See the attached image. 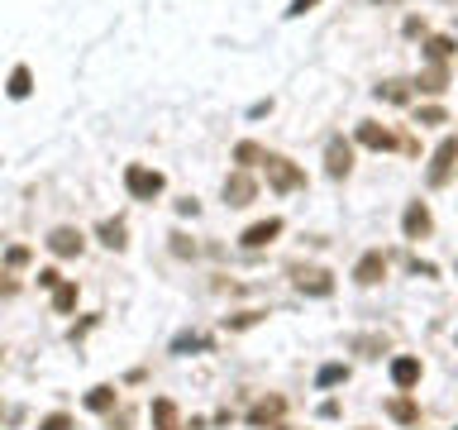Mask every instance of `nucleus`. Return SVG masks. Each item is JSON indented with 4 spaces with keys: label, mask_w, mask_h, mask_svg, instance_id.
Wrapping results in <instances>:
<instances>
[{
    "label": "nucleus",
    "mask_w": 458,
    "mask_h": 430,
    "mask_svg": "<svg viewBox=\"0 0 458 430\" xmlns=\"http://www.w3.org/2000/svg\"><path fill=\"white\" fill-rule=\"evenodd\" d=\"M86 406H91V411H110V406H115V387H96V392L86 397Z\"/></svg>",
    "instance_id": "14"
},
{
    "label": "nucleus",
    "mask_w": 458,
    "mask_h": 430,
    "mask_svg": "<svg viewBox=\"0 0 458 430\" xmlns=\"http://www.w3.org/2000/svg\"><path fill=\"white\" fill-rule=\"evenodd\" d=\"M268 187H277V191H296V187H306V172H301L292 158H277V153H268Z\"/></svg>",
    "instance_id": "1"
},
{
    "label": "nucleus",
    "mask_w": 458,
    "mask_h": 430,
    "mask_svg": "<svg viewBox=\"0 0 458 430\" xmlns=\"http://www.w3.org/2000/svg\"><path fill=\"white\" fill-rule=\"evenodd\" d=\"M392 416H396V421H415V406L410 402H392Z\"/></svg>",
    "instance_id": "20"
},
{
    "label": "nucleus",
    "mask_w": 458,
    "mask_h": 430,
    "mask_svg": "<svg viewBox=\"0 0 458 430\" xmlns=\"http://www.w3.org/2000/svg\"><path fill=\"white\" fill-rule=\"evenodd\" d=\"M124 187H129V196H138V201H153V196L162 191V172L129 162V167H124Z\"/></svg>",
    "instance_id": "2"
},
{
    "label": "nucleus",
    "mask_w": 458,
    "mask_h": 430,
    "mask_svg": "<svg viewBox=\"0 0 458 430\" xmlns=\"http://www.w3.org/2000/svg\"><path fill=\"white\" fill-rule=\"evenodd\" d=\"M353 277H358L363 287H373V282H382V277H387V254H382V249H368V254L358 258V268H353Z\"/></svg>",
    "instance_id": "4"
},
{
    "label": "nucleus",
    "mask_w": 458,
    "mask_h": 430,
    "mask_svg": "<svg viewBox=\"0 0 458 430\" xmlns=\"http://www.w3.org/2000/svg\"><path fill=\"white\" fill-rule=\"evenodd\" d=\"M449 53H454V43H449V39H434V43H430V57H449Z\"/></svg>",
    "instance_id": "23"
},
{
    "label": "nucleus",
    "mask_w": 458,
    "mask_h": 430,
    "mask_svg": "<svg viewBox=\"0 0 458 430\" xmlns=\"http://www.w3.org/2000/svg\"><path fill=\"white\" fill-rule=\"evenodd\" d=\"M401 225H406V240H425L434 220H430V211H425L420 201H410V206H406V215H401Z\"/></svg>",
    "instance_id": "6"
},
{
    "label": "nucleus",
    "mask_w": 458,
    "mask_h": 430,
    "mask_svg": "<svg viewBox=\"0 0 458 430\" xmlns=\"http://www.w3.org/2000/svg\"><path fill=\"white\" fill-rule=\"evenodd\" d=\"M358 139H363L368 148H392V134H387V130H378V125H363V130H358Z\"/></svg>",
    "instance_id": "12"
},
{
    "label": "nucleus",
    "mask_w": 458,
    "mask_h": 430,
    "mask_svg": "<svg viewBox=\"0 0 458 430\" xmlns=\"http://www.w3.org/2000/svg\"><path fill=\"white\" fill-rule=\"evenodd\" d=\"M344 363H329V368H320V387H329V382H344Z\"/></svg>",
    "instance_id": "17"
},
{
    "label": "nucleus",
    "mask_w": 458,
    "mask_h": 430,
    "mask_svg": "<svg viewBox=\"0 0 458 430\" xmlns=\"http://www.w3.org/2000/svg\"><path fill=\"white\" fill-rule=\"evenodd\" d=\"M454 158H458V139L449 134L444 144H439L434 162H430V187H444V182H449V172H454Z\"/></svg>",
    "instance_id": "3"
},
{
    "label": "nucleus",
    "mask_w": 458,
    "mask_h": 430,
    "mask_svg": "<svg viewBox=\"0 0 458 430\" xmlns=\"http://www.w3.org/2000/svg\"><path fill=\"white\" fill-rule=\"evenodd\" d=\"M10 96H15V101L29 96V67H15V77H10Z\"/></svg>",
    "instance_id": "16"
},
{
    "label": "nucleus",
    "mask_w": 458,
    "mask_h": 430,
    "mask_svg": "<svg viewBox=\"0 0 458 430\" xmlns=\"http://www.w3.org/2000/svg\"><path fill=\"white\" fill-rule=\"evenodd\" d=\"M310 5H320V0H292V10H287V15H306Z\"/></svg>",
    "instance_id": "25"
},
{
    "label": "nucleus",
    "mask_w": 458,
    "mask_h": 430,
    "mask_svg": "<svg viewBox=\"0 0 458 430\" xmlns=\"http://www.w3.org/2000/svg\"><path fill=\"white\" fill-rule=\"evenodd\" d=\"M253 177H243V172H234V177H229V182H224V201H229V206H248V201H253Z\"/></svg>",
    "instance_id": "8"
},
{
    "label": "nucleus",
    "mask_w": 458,
    "mask_h": 430,
    "mask_svg": "<svg viewBox=\"0 0 458 430\" xmlns=\"http://www.w3.org/2000/svg\"><path fill=\"white\" fill-rule=\"evenodd\" d=\"M67 426H72L67 416H48V421H43V430H67Z\"/></svg>",
    "instance_id": "24"
},
{
    "label": "nucleus",
    "mask_w": 458,
    "mask_h": 430,
    "mask_svg": "<svg viewBox=\"0 0 458 430\" xmlns=\"http://www.w3.org/2000/svg\"><path fill=\"white\" fill-rule=\"evenodd\" d=\"M282 235V220H263V225H253V230H243V249H263Z\"/></svg>",
    "instance_id": "10"
},
{
    "label": "nucleus",
    "mask_w": 458,
    "mask_h": 430,
    "mask_svg": "<svg viewBox=\"0 0 458 430\" xmlns=\"http://www.w3.org/2000/svg\"><path fill=\"white\" fill-rule=\"evenodd\" d=\"M349 167H353V148L344 139H329V148H324V172H329V177H349Z\"/></svg>",
    "instance_id": "5"
},
{
    "label": "nucleus",
    "mask_w": 458,
    "mask_h": 430,
    "mask_svg": "<svg viewBox=\"0 0 458 430\" xmlns=\"http://www.w3.org/2000/svg\"><path fill=\"white\" fill-rule=\"evenodd\" d=\"M282 411V402L272 397V402H263V406H253V421H268V416H277Z\"/></svg>",
    "instance_id": "19"
},
{
    "label": "nucleus",
    "mask_w": 458,
    "mask_h": 430,
    "mask_svg": "<svg viewBox=\"0 0 458 430\" xmlns=\"http://www.w3.org/2000/svg\"><path fill=\"white\" fill-rule=\"evenodd\" d=\"M392 382L396 387H415L420 382V359H396L392 363Z\"/></svg>",
    "instance_id": "11"
},
{
    "label": "nucleus",
    "mask_w": 458,
    "mask_h": 430,
    "mask_svg": "<svg viewBox=\"0 0 458 430\" xmlns=\"http://www.w3.org/2000/svg\"><path fill=\"white\" fill-rule=\"evenodd\" d=\"M77 301V287H57V311H67Z\"/></svg>",
    "instance_id": "22"
},
{
    "label": "nucleus",
    "mask_w": 458,
    "mask_h": 430,
    "mask_svg": "<svg viewBox=\"0 0 458 430\" xmlns=\"http://www.w3.org/2000/svg\"><path fill=\"white\" fill-rule=\"evenodd\" d=\"M420 91H444V72H430V77H420Z\"/></svg>",
    "instance_id": "21"
},
{
    "label": "nucleus",
    "mask_w": 458,
    "mask_h": 430,
    "mask_svg": "<svg viewBox=\"0 0 458 430\" xmlns=\"http://www.w3.org/2000/svg\"><path fill=\"white\" fill-rule=\"evenodd\" d=\"M101 240H106L110 249H124V225H120V220H106V225H101Z\"/></svg>",
    "instance_id": "13"
},
{
    "label": "nucleus",
    "mask_w": 458,
    "mask_h": 430,
    "mask_svg": "<svg viewBox=\"0 0 458 430\" xmlns=\"http://www.w3.org/2000/svg\"><path fill=\"white\" fill-rule=\"evenodd\" d=\"M296 287H301V292H310V296H329V292H334V277H329L324 268H310V272H301V277H296Z\"/></svg>",
    "instance_id": "9"
},
{
    "label": "nucleus",
    "mask_w": 458,
    "mask_h": 430,
    "mask_svg": "<svg viewBox=\"0 0 458 430\" xmlns=\"http://www.w3.org/2000/svg\"><path fill=\"white\" fill-rule=\"evenodd\" d=\"M48 249H53L57 258H72V254H81V230H72V225L53 230V235H48Z\"/></svg>",
    "instance_id": "7"
},
{
    "label": "nucleus",
    "mask_w": 458,
    "mask_h": 430,
    "mask_svg": "<svg viewBox=\"0 0 458 430\" xmlns=\"http://www.w3.org/2000/svg\"><path fill=\"white\" fill-rule=\"evenodd\" d=\"M234 158H239V162H253V158H268V153H263L258 144H239V148H234Z\"/></svg>",
    "instance_id": "18"
},
{
    "label": "nucleus",
    "mask_w": 458,
    "mask_h": 430,
    "mask_svg": "<svg viewBox=\"0 0 458 430\" xmlns=\"http://www.w3.org/2000/svg\"><path fill=\"white\" fill-rule=\"evenodd\" d=\"M153 416H158L162 430H177V406H172V402H158V406H153Z\"/></svg>",
    "instance_id": "15"
}]
</instances>
